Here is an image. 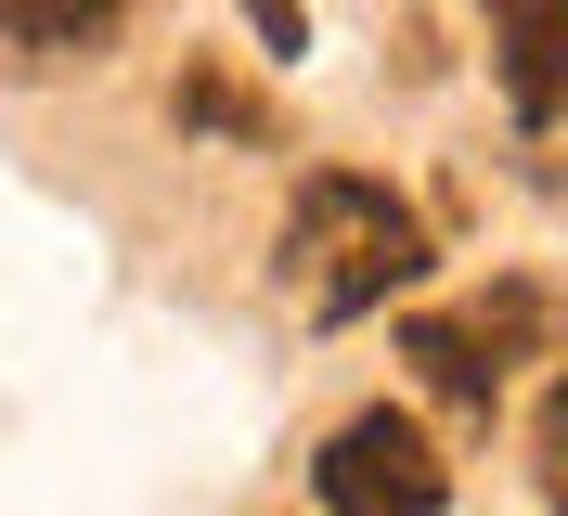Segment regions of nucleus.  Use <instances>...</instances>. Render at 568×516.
Returning a JSON list of instances; mask_svg holds the SVG:
<instances>
[{
    "label": "nucleus",
    "mask_w": 568,
    "mask_h": 516,
    "mask_svg": "<svg viewBox=\"0 0 568 516\" xmlns=\"http://www.w3.org/2000/svg\"><path fill=\"white\" fill-rule=\"evenodd\" d=\"M426 259H439V245H426V220L388 194V181H362V169H311V181H297L284 272H297L311 323H362V310H388Z\"/></svg>",
    "instance_id": "f257e3e1"
},
{
    "label": "nucleus",
    "mask_w": 568,
    "mask_h": 516,
    "mask_svg": "<svg viewBox=\"0 0 568 516\" xmlns=\"http://www.w3.org/2000/svg\"><path fill=\"white\" fill-rule=\"evenodd\" d=\"M323 504L336 516H439V490H453V465L426 452L414 413H349L336 439H323Z\"/></svg>",
    "instance_id": "f03ea898"
},
{
    "label": "nucleus",
    "mask_w": 568,
    "mask_h": 516,
    "mask_svg": "<svg viewBox=\"0 0 568 516\" xmlns=\"http://www.w3.org/2000/svg\"><path fill=\"white\" fill-rule=\"evenodd\" d=\"M556 323H568L556 297H491V310H414V323H400V348L426 362V387H439V401H491V387H504V362H517L530 336H556Z\"/></svg>",
    "instance_id": "7ed1b4c3"
},
{
    "label": "nucleus",
    "mask_w": 568,
    "mask_h": 516,
    "mask_svg": "<svg viewBox=\"0 0 568 516\" xmlns=\"http://www.w3.org/2000/svg\"><path fill=\"white\" fill-rule=\"evenodd\" d=\"M491 27H504V103L530 130H556L568 117V0H491Z\"/></svg>",
    "instance_id": "20e7f679"
},
{
    "label": "nucleus",
    "mask_w": 568,
    "mask_h": 516,
    "mask_svg": "<svg viewBox=\"0 0 568 516\" xmlns=\"http://www.w3.org/2000/svg\"><path fill=\"white\" fill-rule=\"evenodd\" d=\"M116 39V0H0V52H104Z\"/></svg>",
    "instance_id": "39448f33"
},
{
    "label": "nucleus",
    "mask_w": 568,
    "mask_h": 516,
    "mask_svg": "<svg viewBox=\"0 0 568 516\" xmlns=\"http://www.w3.org/2000/svg\"><path fill=\"white\" fill-rule=\"evenodd\" d=\"M181 117H194V130H220V142H272V117H258L233 78H181Z\"/></svg>",
    "instance_id": "423d86ee"
},
{
    "label": "nucleus",
    "mask_w": 568,
    "mask_h": 516,
    "mask_svg": "<svg viewBox=\"0 0 568 516\" xmlns=\"http://www.w3.org/2000/svg\"><path fill=\"white\" fill-rule=\"evenodd\" d=\"M542 490H556V504H568V387H556V401H542Z\"/></svg>",
    "instance_id": "0eeeda50"
},
{
    "label": "nucleus",
    "mask_w": 568,
    "mask_h": 516,
    "mask_svg": "<svg viewBox=\"0 0 568 516\" xmlns=\"http://www.w3.org/2000/svg\"><path fill=\"white\" fill-rule=\"evenodd\" d=\"M246 27L272 39V52H297V39H311V13H297V0H246Z\"/></svg>",
    "instance_id": "6e6552de"
}]
</instances>
